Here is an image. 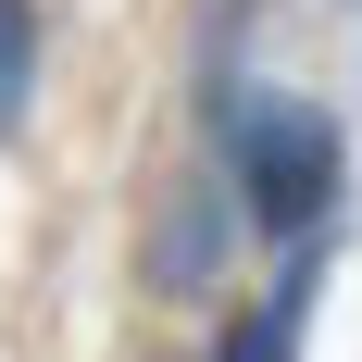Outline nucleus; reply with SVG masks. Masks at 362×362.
Returning a JSON list of instances; mask_svg holds the SVG:
<instances>
[{
    "label": "nucleus",
    "mask_w": 362,
    "mask_h": 362,
    "mask_svg": "<svg viewBox=\"0 0 362 362\" xmlns=\"http://www.w3.org/2000/svg\"><path fill=\"white\" fill-rule=\"evenodd\" d=\"M337 200V112L313 100H250L238 112V213L262 238H313Z\"/></svg>",
    "instance_id": "nucleus-1"
},
{
    "label": "nucleus",
    "mask_w": 362,
    "mask_h": 362,
    "mask_svg": "<svg viewBox=\"0 0 362 362\" xmlns=\"http://www.w3.org/2000/svg\"><path fill=\"white\" fill-rule=\"evenodd\" d=\"M300 300H313V275H288V288L262 300V313H238L213 362H288V350H300Z\"/></svg>",
    "instance_id": "nucleus-2"
},
{
    "label": "nucleus",
    "mask_w": 362,
    "mask_h": 362,
    "mask_svg": "<svg viewBox=\"0 0 362 362\" xmlns=\"http://www.w3.org/2000/svg\"><path fill=\"white\" fill-rule=\"evenodd\" d=\"M37 100V0H0V138L25 125Z\"/></svg>",
    "instance_id": "nucleus-3"
}]
</instances>
